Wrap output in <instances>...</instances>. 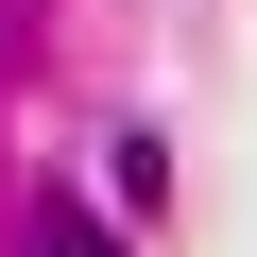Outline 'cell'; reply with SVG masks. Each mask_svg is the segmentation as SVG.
<instances>
[{
    "label": "cell",
    "instance_id": "6da1fadb",
    "mask_svg": "<svg viewBox=\"0 0 257 257\" xmlns=\"http://www.w3.org/2000/svg\"><path fill=\"white\" fill-rule=\"evenodd\" d=\"M35 257H120V240H103L86 206H35Z\"/></svg>",
    "mask_w": 257,
    "mask_h": 257
}]
</instances>
